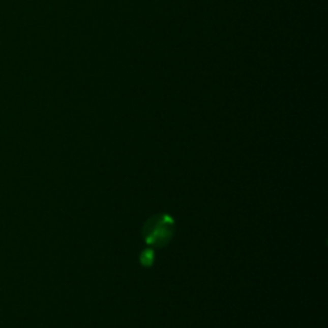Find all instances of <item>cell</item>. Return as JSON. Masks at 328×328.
I'll list each match as a JSON object with an SVG mask.
<instances>
[{"label":"cell","instance_id":"obj_1","mask_svg":"<svg viewBox=\"0 0 328 328\" xmlns=\"http://www.w3.org/2000/svg\"><path fill=\"white\" fill-rule=\"evenodd\" d=\"M173 235V219L166 214H158L152 217L142 228L146 244L153 248H162L167 245Z\"/></svg>","mask_w":328,"mask_h":328}]
</instances>
